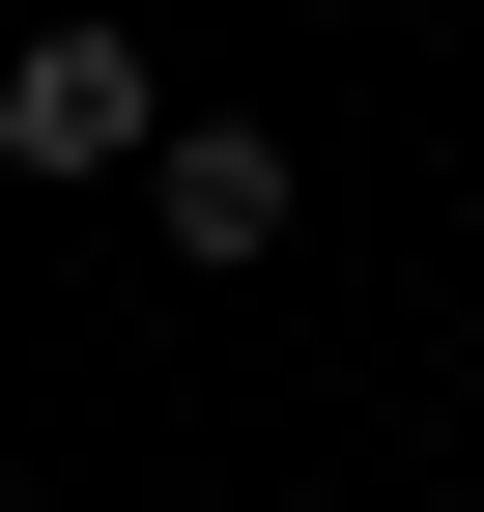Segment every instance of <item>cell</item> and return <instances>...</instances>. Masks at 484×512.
<instances>
[{"label":"cell","mask_w":484,"mask_h":512,"mask_svg":"<svg viewBox=\"0 0 484 512\" xmlns=\"http://www.w3.org/2000/svg\"><path fill=\"white\" fill-rule=\"evenodd\" d=\"M285 200H314V171H285L257 114H171V143H143V228L171 256H285Z\"/></svg>","instance_id":"cell-2"},{"label":"cell","mask_w":484,"mask_h":512,"mask_svg":"<svg viewBox=\"0 0 484 512\" xmlns=\"http://www.w3.org/2000/svg\"><path fill=\"white\" fill-rule=\"evenodd\" d=\"M143 143H171L143 29H29V57H0V171H143Z\"/></svg>","instance_id":"cell-1"}]
</instances>
